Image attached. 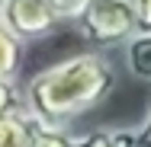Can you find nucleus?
Instances as JSON below:
<instances>
[{
	"mask_svg": "<svg viewBox=\"0 0 151 147\" xmlns=\"http://www.w3.org/2000/svg\"><path fill=\"white\" fill-rule=\"evenodd\" d=\"M116 64L103 51H84L74 58H64L32 77L23 99L26 112L35 115L48 128H68L71 121L93 106H100L116 89Z\"/></svg>",
	"mask_w": 151,
	"mask_h": 147,
	"instance_id": "nucleus-1",
	"label": "nucleus"
},
{
	"mask_svg": "<svg viewBox=\"0 0 151 147\" xmlns=\"http://www.w3.org/2000/svg\"><path fill=\"white\" fill-rule=\"evenodd\" d=\"M39 125L42 121L35 115H29L26 109L0 118V147H32V138H35Z\"/></svg>",
	"mask_w": 151,
	"mask_h": 147,
	"instance_id": "nucleus-4",
	"label": "nucleus"
},
{
	"mask_svg": "<svg viewBox=\"0 0 151 147\" xmlns=\"http://www.w3.org/2000/svg\"><path fill=\"white\" fill-rule=\"evenodd\" d=\"M48 3L58 10V16L64 19V23H68V19L74 23V19H77V13L87 6V0H48Z\"/></svg>",
	"mask_w": 151,
	"mask_h": 147,
	"instance_id": "nucleus-10",
	"label": "nucleus"
},
{
	"mask_svg": "<svg viewBox=\"0 0 151 147\" xmlns=\"http://www.w3.org/2000/svg\"><path fill=\"white\" fill-rule=\"evenodd\" d=\"M74 147H138V141H135V128H96L77 138Z\"/></svg>",
	"mask_w": 151,
	"mask_h": 147,
	"instance_id": "nucleus-6",
	"label": "nucleus"
},
{
	"mask_svg": "<svg viewBox=\"0 0 151 147\" xmlns=\"http://www.w3.org/2000/svg\"><path fill=\"white\" fill-rule=\"evenodd\" d=\"M0 23L26 45V42L45 38L48 32H55L64 19L48 0H3Z\"/></svg>",
	"mask_w": 151,
	"mask_h": 147,
	"instance_id": "nucleus-3",
	"label": "nucleus"
},
{
	"mask_svg": "<svg viewBox=\"0 0 151 147\" xmlns=\"http://www.w3.org/2000/svg\"><path fill=\"white\" fill-rule=\"evenodd\" d=\"M125 67H129L132 77L151 83V35H142V32H138V35L125 45Z\"/></svg>",
	"mask_w": 151,
	"mask_h": 147,
	"instance_id": "nucleus-5",
	"label": "nucleus"
},
{
	"mask_svg": "<svg viewBox=\"0 0 151 147\" xmlns=\"http://www.w3.org/2000/svg\"><path fill=\"white\" fill-rule=\"evenodd\" d=\"M0 10H3V0H0Z\"/></svg>",
	"mask_w": 151,
	"mask_h": 147,
	"instance_id": "nucleus-13",
	"label": "nucleus"
},
{
	"mask_svg": "<svg viewBox=\"0 0 151 147\" xmlns=\"http://www.w3.org/2000/svg\"><path fill=\"white\" fill-rule=\"evenodd\" d=\"M77 138L68 134V128H48V125H39L35 138H32V147H74Z\"/></svg>",
	"mask_w": 151,
	"mask_h": 147,
	"instance_id": "nucleus-9",
	"label": "nucleus"
},
{
	"mask_svg": "<svg viewBox=\"0 0 151 147\" xmlns=\"http://www.w3.org/2000/svg\"><path fill=\"white\" fill-rule=\"evenodd\" d=\"M74 26L96 48H116V45L125 48L138 35L135 3L132 0H87Z\"/></svg>",
	"mask_w": 151,
	"mask_h": 147,
	"instance_id": "nucleus-2",
	"label": "nucleus"
},
{
	"mask_svg": "<svg viewBox=\"0 0 151 147\" xmlns=\"http://www.w3.org/2000/svg\"><path fill=\"white\" fill-rule=\"evenodd\" d=\"M135 3V16H138V32L151 35V0H132Z\"/></svg>",
	"mask_w": 151,
	"mask_h": 147,
	"instance_id": "nucleus-11",
	"label": "nucleus"
},
{
	"mask_svg": "<svg viewBox=\"0 0 151 147\" xmlns=\"http://www.w3.org/2000/svg\"><path fill=\"white\" fill-rule=\"evenodd\" d=\"M19 64H23V42L0 23V80H16Z\"/></svg>",
	"mask_w": 151,
	"mask_h": 147,
	"instance_id": "nucleus-7",
	"label": "nucleus"
},
{
	"mask_svg": "<svg viewBox=\"0 0 151 147\" xmlns=\"http://www.w3.org/2000/svg\"><path fill=\"white\" fill-rule=\"evenodd\" d=\"M135 141H138V147H151V109L145 115V121L135 128Z\"/></svg>",
	"mask_w": 151,
	"mask_h": 147,
	"instance_id": "nucleus-12",
	"label": "nucleus"
},
{
	"mask_svg": "<svg viewBox=\"0 0 151 147\" xmlns=\"http://www.w3.org/2000/svg\"><path fill=\"white\" fill-rule=\"evenodd\" d=\"M26 109V99H23V89L16 80H0V118L13 115V112H23Z\"/></svg>",
	"mask_w": 151,
	"mask_h": 147,
	"instance_id": "nucleus-8",
	"label": "nucleus"
}]
</instances>
